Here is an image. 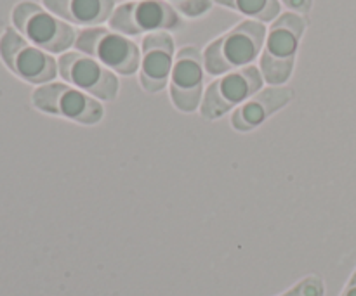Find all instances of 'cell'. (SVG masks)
Masks as SVG:
<instances>
[{
  "mask_svg": "<svg viewBox=\"0 0 356 296\" xmlns=\"http://www.w3.org/2000/svg\"><path fill=\"white\" fill-rule=\"evenodd\" d=\"M179 14L186 17H200L211 9V0H165Z\"/></svg>",
  "mask_w": 356,
  "mask_h": 296,
  "instance_id": "obj_15",
  "label": "cell"
},
{
  "mask_svg": "<svg viewBox=\"0 0 356 296\" xmlns=\"http://www.w3.org/2000/svg\"><path fill=\"white\" fill-rule=\"evenodd\" d=\"M179 12L165 0H134L118 6L110 17V28L122 35L156 33L177 30Z\"/></svg>",
  "mask_w": 356,
  "mask_h": 296,
  "instance_id": "obj_6",
  "label": "cell"
},
{
  "mask_svg": "<svg viewBox=\"0 0 356 296\" xmlns=\"http://www.w3.org/2000/svg\"><path fill=\"white\" fill-rule=\"evenodd\" d=\"M266 35L263 23L247 19L216 38L204 52V66L209 75H226L250 66L264 47Z\"/></svg>",
  "mask_w": 356,
  "mask_h": 296,
  "instance_id": "obj_1",
  "label": "cell"
},
{
  "mask_svg": "<svg viewBox=\"0 0 356 296\" xmlns=\"http://www.w3.org/2000/svg\"><path fill=\"white\" fill-rule=\"evenodd\" d=\"M323 293H325L323 281L316 276H309L282 296H323Z\"/></svg>",
  "mask_w": 356,
  "mask_h": 296,
  "instance_id": "obj_16",
  "label": "cell"
},
{
  "mask_svg": "<svg viewBox=\"0 0 356 296\" xmlns=\"http://www.w3.org/2000/svg\"><path fill=\"white\" fill-rule=\"evenodd\" d=\"M58 71L75 89L103 101H115L118 80L108 68L82 52H66L59 58Z\"/></svg>",
  "mask_w": 356,
  "mask_h": 296,
  "instance_id": "obj_9",
  "label": "cell"
},
{
  "mask_svg": "<svg viewBox=\"0 0 356 296\" xmlns=\"http://www.w3.org/2000/svg\"><path fill=\"white\" fill-rule=\"evenodd\" d=\"M305 30L306 19L301 14L285 12L273 21L261 55L263 80L271 85H280L291 78Z\"/></svg>",
  "mask_w": 356,
  "mask_h": 296,
  "instance_id": "obj_2",
  "label": "cell"
},
{
  "mask_svg": "<svg viewBox=\"0 0 356 296\" xmlns=\"http://www.w3.org/2000/svg\"><path fill=\"white\" fill-rule=\"evenodd\" d=\"M174 68V40L167 31L148 33L143 38L139 82L149 94L165 89Z\"/></svg>",
  "mask_w": 356,
  "mask_h": 296,
  "instance_id": "obj_11",
  "label": "cell"
},
{
  "mask_svg": "<svg viewBox=\"0 0 356 296\" xmlns=\"http://www.w3.org/2000/svg\"><path fill=\"white\" fill-rule=\"evenodd\" d=\"M132 2H134V0H132Z\"/></svg>",
  "mask_w": 356,
  "mask_h": 296,
  "instance_id": "obj_19",
  "label": "cell"
},
{
  "mask_svg": "<svg viewBox=\"0 0 356 296\" xmlns=\"http://www.w3.org/2000/svg\"><path fill=\"white\" fill-rule=\"evenodd\" d=\"M54 16L79 26H94L110 21L115 0H44Z\"/></svg>",
  "mask_w": 356,
  "mask_h": 296,
  "instance_id": "obj_13",
  "label": "cell"
},
{
  "mask_svg": "<svg viewBox=\"0 0 356 296\" xmlns=\"http://www.w3.org/2000/svg\"><path fill=\"white\" fill-rule=\"evenodd\" d=\"M292 97H294V92L289 87L271 85L268 89L259 90L249 101H245L242 106L236 107L232 116L233 128L240 132L254 130L263 121H266L271 114L287 106Z\"/></svg>",
  "mask_w": 356,
  "mask_h": 296,
  "instance_id": "obj_12",
  "label": "cell"
},
{
  "mask_svg": "<svg viewBox=\"0 0 356 296\" xmlns=\"http://www.w3.org/2000/svg\"><path fill=\"white\" fill-rule=\"evenodd\" d=\"M228 9L236 10L243 16L250 17L259 23L275 21L280 14V3L278 0H214Z\"/></svg>",
  "mask_w": 356,
  "mask_h": 296,
  "instance_id": "obj_14",
  "label": "cell"
},
{
  "mask_svg": "<svg viewBox=\"0 0 356 296\" xmlns=\"http://www.w3.org/2000/svg\"><path fill=\"white\" fill-rule=\"evenodd\" d=\"M13 21L30 44L45 52L59 54L75 44V30L33 2L17 3L13 10Z\"/></svg>",
  "mask_w": 356,
  "mask_h": 296,
  "instance_id": "obj_3",
  "label": "cell"
},
{
  "mask_svg": "<svg viewBox=\"0 0 356 296\" xmlns=\"http://www.w3.org/2000/svg\"><path fill=\"white\" fill-rule=\"evenodd\" d=\"M33 106L44 113L94 125L103 118V106L82 90L65 83H47L33 92Z\"/></svg>",
  "mask_w": 356,
  "mask_h": 296,
  "instance_id": "obj_7",
  "label": "cell"
},
{
  "mask_svg": "<svg viewBox=\"0 0 356 296\" xmlns=\"http://www.w3.org/2000/svg\"><path fill=\"white\" fill-rule=\"evenodd\" d=\"M75 45L82 54L90 55L104 68L118 75H134L141 64L138 45L125 35L106 28L82 30L76 37Z\"/></svg>",
  "mask_w": 356,
  "mask_h": 296,
  "instance_id": "obj_4",
  "label": "cell"
},
{
  "mask_svg": "<svg viewBox=\"0 0 356 296\" xmlns=\"http://www.w3.org/2000/svg\"><path fill=\"white\" fill-rule=\"evenodd\" d=\"M0 55L10 71L28 83H47L58 73V62L52 55L7 28L0 38Z\"/></svg>",
  "mask_w": 356,
  "mask_h": 296,
  "instance_id": "obj_8",
  "label": "cell"
},
{
  "mask_svg": "<svg viewBox=\"0 0 356 296\" xmlns=\"http://www.w3.org/2000/svg\"><path fill=\"white\" fill-rule=\"evenodd\" d=\"M204 55L195 47H183L170 73V99L183 113H193L204 92Z\"/></svg>",
  "mask_w": 356,
  "mask_h": 296,
  "instance_id": "obj_10",
  "label": "cell"
},
{
  "mask_svg": "<svg viewBox=\"0 0 356 296\" xmlns=\"http://www.w3.org/2000/svg\"><path fill=\"white\" fill-rule=\"evenodd\" d=\"M341 296H356V270H355L353 276H351L350 283H348V286L344 288L343 295Z\"/></svg>",
  "mask_w": 356,
  "mask_h": 296,
  "instance_id": "obj_18",
  "label": "cell"
},
{
  "mask_svg": "<svg viewBox=\"0 0 356 296\" xmlns=\"http://www.w3.org/2000/svg\"><path fill=\"white\" fill-rule=\"evenodd\" d=\"M261 87L263 75L256 66L250 64L247 68L226 73L209 85L202 99V116L205 120H218L233 107L242 106L254 94L259 92Z\"/></svg>",
  "mask_w": 356,
  "mask_h": 296,
  "instance_id": "obj_5",
  "label": "cell"
},
{
  "mask_svg": "<svg viewBox=\"0 0 356 296\" xmlns=\"http://www.w3.org/2000/svg\"><path fill=\"white\" fill-rule=\"evenodd\" d=\"M284 2V6H287L289 9L292 10V12L296 14H308L309 10H312V6H313V0H282Z\"/></svg>",
  "mask_w": 356,
  "mask_h": 296,
  "instance_id": "obj_17",
  "label": "cell"
}]
</instances>
